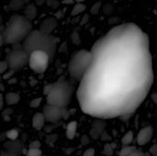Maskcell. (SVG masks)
Returning a JSON list of instances; mask_svg holds the SVG:
<instances>
[{
  "mask_svg": "<svg viewBox=\"0 0 157 156\" xmlns=\"http://www.w3.org/2000/svg\"><path fill=\"white\" fill-rule=\"evenodd\" d=\"M101 5H102L101 1H98V2H96V3L92 6V7H91V10H90L91 14H93V15L98 14V13L99 12V10H100Z\"/></svg>",
  "mask_w": 157,
  "mask_h": 156,
  "instance_id": "25",
  "label": "cell"
},
{
  "mask_svg": "<svg viewBox=\"0 0 157 156\" xmlns=\"http://www.w3.org/2000/svg\"><path fill=\"white\" fill-rule=\"evenodd\" d=\"M9 70V66H8V63H6V60H4V61H2L1 63H0V73L2 74H4L6 72H7Z\"/></svg>",
  "mask_w": 157,
  "mask_h": 156,
  "instance_id": "27",
  "label": "cell"
},
{
  "mask_svg": "<svg viewBox=\"0 0 157 156\" xmlns=\"http://www.w3.org/2000/svg\"><path fill=\"white\" fill-rule=\"evenodd\" d=\"M42 155V152L40 149H32V148H29L27 151L26 156H41Z\"/></svg>",
  "mask_w": 157,
  "mask_h": 156,
  "instance_id": "23",
  "label": "cell"
},
{
  "mask_svg": "<svg viewBox=\"0 0 157 156\" xmlns=\"http://www.w3.org/2000/svg\"><path fill=\"white\" fill-rule=\"evenodd\" d=\"M50 62H51V58L49 54L46 53L45 51H35L29 54V65L30 69L37 74H42L46 72Z\"/></svg>",
  "mask_w": 157,
  "mask_h": 156,
  "instance_id": "7",
  "label": "cell"
},
{
  "mask_svg": "<svg viewBox=\"0 0 157 156\" xmlns=\"http://www.w3.org/2000/svg\"><path fill=\"white\" fill-rule=\"evenodd\" d=\"M101 156H107V155H101Z\"/></svg>",
  "mask_w": 157,
  "mask_h": 156,
  "instance_id": "51",
  "label": "cell"
},
{
  "mask_svg": "<svg viewBox=\"0 0 157 156\" xmlns=\"http://www.w3.org/2000/svg\"><path fill=\"white\" fill-rule=\"evenodd\" d=\"M91 51L93 61L77 90L82 110L101 120L133 114L154 80L148 35L134 23L121 24Z\"/></svg>",
  "mask_w": 157,
  "mask_h": 156,
  "instance_id": "1",
  "label": "cell"
},
{
  "mask_svg": "<svg viewBox=\"0 0 157 156\" xmlns=\"http://www.w3.org/2000/svg\"><path fill=\"white\" fill-rule=\"evenodd\" d=\"M145 156H152L150 153H145Z\"/></svg>",
  "mask_w": 157,
  "mask_h": 156,
  "instance_id": "49",
  "label": "cell"
},
{
  "mask_svg": "<svg viewBox=\"0 0 157 156\" xmlns=\"http://www.w3.org/2000/svg\"><path fill=\"white\" fill-rule=\"evenodd\" d=\"M136 147L132 145H123L119 153V156H129L134 151H136Z\"/></svg>",
  "mask_w": 157,
  "mask_h": 156,
  "instance_id": "18",
  "label": "cell"
},
{
  "mask_svg": "<svg viewBox=\"0 0 157 156\" xmlns=\"http://www.w3.org/2000/svg\"><path fill=\"white\" fill-rule=\"evenodd\" d=\"M40 146H41V143L39 141H33L29 144V148H32V149H40Z\"/></svg>",
  "mask_w": 157,
  "mask_h": 156,
  "instance_id": "33",
  "label": "cell"
},
{
  "mask_svg": "<svg viewBox=\"0 0 157 156\" xmlns=\"http://www.w3.org/2000/svg\"><path fill=\"white\" fill-rule=\"evenodd\" d=\"M4 103H6L5 102V97H4L3 95H1L0 96V109L4 108Z\"/></svg>",
  "mask_w": 157,
  "mask_h": 156,
  "instance_id": "42",
  "label": "cell"
},
{
  "mask_svg": "<svg viewBox=\"0 0 157 156\" xmlns=\"http://www.w3.org/2000/svg\"><path fill=\"white\" fill-rule=\"evenodd\" d=\"M42 114L45 118L46 122L55 124L63 120V108H58L56 106L46 104L43 107Z\"/></svg>",
  "mask_w": 157,
  "mask_h": 156,
  "instance_id": "8",
  "label": "cell"
},
{
  "mask_svg": "<svg viewBox=\"0 0 157 156\" xmlns=\"http://www.w3.org/2000/svg\"><path fill=\"white\" fill-rule=\"evenodd\" d=\"M6 137L9 140V141H17V137H18V131L15 129L13 130H9L5 133Z\"/></svg>",
  "mask_w": 157,
  "mask_h": 156,
  "instance_id": "21",
  "label": "cell"
},
{
  "mask_svg": "<svg viewBox=\"0 0 157 156\" xmlns=\"http://www.w3.org/2000/svg\"><path fill=\"white\" fill-rule=\"evenodd\" d=\"M37 14H38L37 7L34 4H29L24 9V16L30 21L37 17Z\"/></svg>",
  "mask_w": 157,
  "mask_h": 156,
  "instance_id": "15",
  "label": "cell"
},
{
  "mask_svg": "<svg viewBox=\"0 0 157 156\" xmlns=\"http://www.w3.org/2000/svg\"><path fill=\"white\" fill-rule=\"evenodd\" d=\"M100 139L102 140V142H109V141H110V140H111V137H110V136H109L106 131H104V132H103V134L101 135Z\"/></svg>",
  "mask_w": 157,
  "mask_h": 156,
  "instance_id": "35",
  "label": "cell"
},
{
  "mask_svg": "<svg viewBox=\"0 0 157 156\" xmlns=\"http://www.w3.org/2000/svg\"><path fill=\"white\" fill-rule=\"evenodd\" d=\"M74 1H75V0H63V4H66V5H71V4L74 3Z\"/></svg>",
  "mask_w": 157,
  "mask_h": 156,
  "instance_id": "45",
  "label": "cell"
},
{
  "mask_svg": "<svg viewBox=\"0 0 157 156\" xmlns=\"http://www.w3.org/2000/svg\"><path fill=\"white\" fill-rule=\"evenodd\" d=\"M66 48H67V43H66V42H63V43L61 45L59 51H66Z\"/></svg>",
  "mask_w": 157,
  "mask_h": 156,
  "instance_id": "43",
  "label": "cell"
},
{
  "mask_svg": "<svg viewBox=\"0 0 157 156\" xmlns=\"http://www.w3.org/2000/svg\"><path fill=\"white\" fill-rule=\"evenodd\" d=\"M153 134H154V130L151 126H147V127L143 128L137 134V137H136L137 144L140 146L146 145L152 140Z\"/></svg>",
  "mask_w": 157,
  "mask_h": 156,
  "instance_id": "10",
  "label": "cell"
},
{
  "mask_svg": "<svg viewBox=\"0 0 157 156\" xmlns=\"http://www.w3.org/2000/svg\"><path fill=\"white\" fill-rule=\"evenodd\" d=\"M13 74H14V71H12V70L9 69L7 72H6V73L3 74V79H5V80H9V79L12 77Z\"/></svg>",
  "mask_w": 157,
  "mask_h": 156,
  "instance_id": "32",
  "label": "cell"
},
{
  "mask_svg": "<svg viewBox=\"0 0 157 156\" xmlns=\"http://www.w3.org/2000/svg\"><path fill=\"white\" fill-rule=\"evenodd\" d=\"M152 155L157 156V145H153L150 149V152H149Z\"/></svg>",
  "mask_w": 157,
  "mask_h": 156,
  "instance_id": "39",
  "label": "cell"
},
{
  "mask_svg": "<svg viewBox=\"0 0 157 156\" xmlns=\"http://www.w3.org/2000/svg\"><path fill=\"white\" fill-rule=\"evenodd\" d=\"M47 4L52 8H57L59 6V3L56 0H47Z\"/></svg>",
  "mask_w": 157,
  "mask_h": 156,
  "instance_id": "31",
  "label": "cell"
},
{
  "mask_svg": "<svg viewBox=\"0 0 157 156\" xmlns=\"http://www.w3.org/2000/svg\"><path fill=\"white\" fill-rule=\"evenodd\" d=\"M61 17H63V14H62V12H61V11H59V13H57V14H56V18Z\"/></svg>",
  "mask_w": 157,
  "mask_h": 156,
  "instance_id": "46",
  "label": "cell"
},
{
  "mask_svg": "<svg viewBox=\"0 0 157 156\" xmlns=\"http://www.w3.org/2000/svg\"><path fill=\"white\" fill-rule=\"evenodd\" d=\"M74 92V83L66 77L61 76L52 83V89L46 97V102L49 105L56 106L61 108H66L72 100Z\"/></svg>",
  "mask_w": 157,
  "mask_h": 156,
  "instance_id": "4",
  "label": "cell"
},
{
  "mask_svg": "<svg viewBox=\"0 0 157 156\" xmlns=\"http://www.w3.org/2000/svg\"><path fill=\"white\" fill-rule=\"evenodd\" d=\"M5 89H4V86L3 85H1V91H4Z\"/></svg>",
  "mask_w": 157,
  "mask_h": 156,
  "instance_id": "50",
  "label": "cell"
},
{
  "mask_svg": "<svg viewBox=\"0 0 157 156\" xmlns=\"http://www.w3.org/2000/svg\"><path fill=\"white\" fill-rule=\"evenodd\" d=\"M1 156H18L16 154H13V153H9V152H6V151H2L1 153Z\"/></svg>",
  "mask_w": 157,
  "mask_h": 156,
  "instance_id": "40",
  "label": "cell"
},
{
  "mask_svg": "<svg viewBox=\"0 0 157 156\" xmlns=\"http://www.w3.org/2000/svg\"><path fill=\"white\" fill-rule=\"evenodd\" d=\"M45 118L42 114V112L35 113L32 118V126L37 131H41L45 127Z\"/></svg>",
  "mask_w": 157,
  "mask_h": 156,
  "instance_id": "13",
  "label": "cell"
},
{
  "mask_svg": "<svg viewBox=\"0 0 157 156\" xmlns=\"http://www.w3.org/2000/svg\"><path fill=\"white\" fill-rule=\"evenodd\" d=\"M9 69L16 72L23 69L29 62V54L23 49L22 45L16 44L13 49L6 54V59Z\"/></svg>",
  "mask_w": 157,
  "mask_h": 156,
  "instance_id": "6",
  "label": "cell"
},
{
  "mask_svg": "<svg viewBox=\"0 0 157 156\" xmlns=\"http://www.w3.org/2000/svg\"><path fill=\"white\" fill-rule=\"evenodd\" d=\"M86 9V5H84V4H82V3H77V4H75V6H74L71 15H72V16H77V15L81 14L82 12H84Z\"/></svg>",
  "mask_w": 157,
  "mask_h": 156,
  "instance_id": "20",
  "label": "cell"
},
{
  "mask_svg": "<svg viewBox=\"0 0 157 156\" xmlns=\"http://www.w3.org/2000/svg\"><path fill=\"white\" fill-rule=\"evenodd\" d=\"M41 101H42V98L41 97H37V98H34L30 101L29 103V107L32 108H36L38 107H40V105L41 104Z\"/></svg>",
  "mask_w": 157,
  "mask_h": 156,
  "instance_id": "26",
  "label": "cell"
},
{
  "mask_svg": "<svg viewBox=\"0 0 157 156\" xmlns=\"http://www.w3.org/2000/svg\"><path fill=\"white\" fill-rule=\"evenodd\" d=\"M11 113H12V109H11V108H5V109H4V111L2 112L3 116H5V117H6V116L10 115Z\"/></svg>",
  "mask_w": 157,
  "mask_h": 156,
  "instance_id": "41",
  "label": "cell"
},
{
  "mask_svg": "<svg viewBox=\"0 0 157 156\" xmlns=\"http://www.w3.org/2000/svg\"><path fill=\"white\" fill-rule=\"evenodd\" d=\"M57 25H58L57 18L54 17H49L41 22L39 30L44 34L52 35L53 30L57 28Z\"/></svg>",
  "mask_w": 157,
  "mask_h": 156,
  "instance_id": "11",
  "label": "cell"
},
{
  "mask_svg": "<svg viewBox=\"0 0 157 156\" xmlns=\"http://www.w3.org/2000/svg\"><path fill=\"white\" fill-rule=\"evenodd\" d=\"M114 146L110 143H106L103 148V155L112 156L114 154Z\"/></svg>",
  "mask_w": 157,
  "mask_h": 156,
  "instance_id": "22",
  "label": "cell"
},
{
  "mask_svg": "<svg viewBox=\"0 0 157 156\" xmlns=\"http://www.w3.org/2000/svg\"><path fill=\"white\" fill-rule=\"evenodd\" d=\"M129 156H145V153H144L142 151H139V150H136Z\"/></svg>",
  "mask_w": 157,
  "mask_h": 156,
  "instance_id": "38",
  "label": "cell"
},
{
  "mask_svg": "<svg viewBox=\"0 0 157 156\" xmlns=\"http://www.w3.org/2000/svg\"><path fill=\"white\" fill-rule=\"evenodd\" d=\"M133 142V132L132 131L125 133V135L121 139L122 145H131Z\"/></svg>",
  "mask_w": 157,
  "mask_h": 156,
  "instance_id": "19",
  "label": "cell"
},
{
  "mask_svg": "<svg viewBox=\"0 0 157 156\" xmlns=\"http://www.w3.org/2000/svg\"><path fill=\"white\" fill-rule=\"evenodd\" d=\"M95 154H96V151L94 148H88L84 152L83 156H95Z\"/></svg>",
  "mask_w": 157,
  "mask_h": 156,
  "instance_id": "30",
  "label": "cell"
},
{
  "mask_svg": "<svg viewBox=\"0 0 157 156\" xmlns=\"http://www.w3.org/2000/svg\"><path fill=\"white\" fill-rule=\"evenodd\" d=\"M32 31V23L25 16L13 15L5 28L1 29V44L16 45L19 44Z\"/></svg>",
  "mask_w": 157,
  "mask_h": 156,
  "instance_id": "2",
  "label": "cell"
},
{
  "mask_svg": "<svg viewBox=\"0 0 157 156\" xmlns=\"http://www.w3.org/2000/svg\"><path fill=\"white\" fill-rule=\"evenodd\" d=\"M151 98H152V100L157 105V93H155V94H153L152 96H151Z\"/></svg>",
  "mask_w": 157,
  "mask_h": 156,
  "instance_id": "44",
  "label": "cell"
},
{
  "mask_svg": "<svg viewBox=\"0 0 157 156\" xmlns=\"http://www.w3.org/2000/svg\"><path fill=\"white\" fill-rule=\"evenodd\" d=\"M75 1H76L77 3H82V2H84V1H86V0H75Z\"/></svg>",
  "mask_w": 157,
  "mask_h": 156,
  "instance_id": "48",
  "label": "cell"
},
{
  "mask_svg": "<svg viewBox=\"0 0 157 156\" xmlns=\"http://www.w3.org/2000/svg\"><path fill=\"white\" fill-rule=\"evenodd\" d=\"M76 131H77V122L76 121L69 122L67 124L66 130H65L66 138L69 139V140H73L76 135Z\"/></svg>",
  "mask_w": 157,
  "mask_h": 156,
  "instance_id": "14",
  "label": "cell"
},
{
  "mask_svg": "<svg viewBox=\"0 0 157 156\" xmlns=\"http://www.w3.org/2000/svg\"><path fill=\"white\" fill-rule=\"evenodd\" d=\"M52 84H48V85H46L44 87H43V94L47 97L50 93H51V91H52Z\"/></svg>",
  "mask_w": 157,
  "mask_h": 156,
  "instance_id": "29",
  "label": "cell"
},
{
  "mask_svg": "<svg viewBox=\"0 0 157 156\" xmlns=\"http://www.w3.org/2000/svg\"><path fill=\"white\" fill-rule=\"evenodd\" d=\"M25 4L24 0H11L8 4V8L12 11H17L23 7Z\"/></svg>",
  "mask_w": 157,
  "mask_h": 156,
  "instance_id": "17",
  "label": "cell"
},
{
  "mask_svg": "<svg viewBox=\"0 0 157 156\" xmlns=\"http://www.w3.org/2000/svg\"><path fill=\"white\" fill-rule=\"evenodd\" d=\"M89 18H90V17H89V15H88V14H86V15H84V16L82 17V18H81L80 25H85V24H86V23L88 22Z\"/></svg>",
  "mask_w": 157,
  "mask_h": 156,
  "instance_id": "34",
  "label": "cell"
},
{
  "mask_svg": "<svg viewBox=\"0 0 157 156\" xmlns=\"http://www.w3.org/2000/svg\"><path fill=\"white\" fill-rule=\"evenodd\" d=\"M93 61V54L91 51L80 50L75 52L68 64V72L74 81L81 82L85 77Z\"/></svg>",
  "mask_w": 157,
  "mask_h": 156,
  "instance_id": "5",
  "label": "cell"
},
{
  "mask_svg": "<svg viewBox=\"0 0 157 156\" xmlns=\"http://www.w3.org/2000/svg\"><path fill=\"white\" fill-rule=\"evenodd\" d=\"M4 151L9 152V153H13L16 154L18 156L22 154L23 151H24V147L22 145V143L18 141H7L4 143Z\"/></svg>",
  "mask_w": 157,
  "mask_h": 156,
  "instance_id": "12",
  "label": "cell"
},
{
  "mask_svg": "<svg viewBox=\"0 0 157 156\" xmlns=\"http://www.w3.org/2000/svg\"><path fill=\"white\" fill-rule=\"evenodd\" d=\"M57 134H53V133H52V134H49L47 137H46V143H48V144H52V143H54L56 141H57Z\"/></svg>",
  "mask_w": 157,
  "mask_h": 156,
  "instance_id": "28",
  "label": "cell"
},
{
  "mask_svg": "<svg viewBox=\"0 0 157 156\" xmlns=\"http://www.w3.org/2000/svg\"><path fill=\"white\" fill-rule=\"evenodd\" d=\"M5 102L7 106H13V105H17L19 100H20V97L18 94L17 93H13V92H9L6 93L5 96Z\"/></svg>",
  "mask_w": 157,
  "mask_h": 156,
  "instance_id": "16",
  "label": "cell"
},
{
  "mask_svg": "<svg viewBox=\"0 0 157 156\" xmlns=\"http://www.w3.org/2000/svg\"><path fill=\"white\" fill-rule=\"evenodd\" d=\"M70 117V111L68 108H63V120H67Z\"/></svg>",
  "mask_w": 157,
  "mask_h": 156,
  "instance_id": "37",
  "label": "cell"
},
{
  "mask_svg": "<svg viewBox=\"0 0 157 156\" xmlns=\"http://www.w3.org/2000/svg\"><path fill=\"white\" fill-rule=\"evenodd\" d=\"M106 129V121L101 119H96L92 124L89 131V136L93 140H98L101 137Z\"/></svg>",
  "mask_w": 157,
  "mask_h": 156,
  "instance_id": "9",
  "label": "cell"
},
{
  "mask_svg": "<svg viewBox=\"0 0 157 156\" xmlns=\"http://www.w3.org/2000/svg\"><path fill=\"white\" fill-rule=\"evenodd\" d=\"M59 39L53 35H48L40 32L39 29L32 30L23 41V49L30 54L35 51H42L49 54L51 62L53 60Z\"/></svg>",
  "mask_w": 157,
  "mask_h": 156,
  "instance_id": "3",
  "label": "cell"
},
{
  "mask_svg": "<svg viewBox=\"0 0 157 156\" xmlns=\"http://www.w3.org/2000/svg\"><path fill=\"white\" fill-rule=\"evenodd\" d=\"M71 40L73 41V43H75V45H79L81 43V38H80V35L79 33L75 30L72 34H71Z\"/></svg>",
  "mask_w": 157,
  "mask_h": 156,
  "instance_id": "24",
  "label": "cell"
},
{
  "mask_svg": "<svg viewBox=\"0 0 157 156\" xmlns=\"http://www.w3.org/2000/svg\"><path fill=\"white\" fill-rule=\"evenodd\" d=\"M89 143H90L89 137H88L87 135H83L82 138H81V143H82L83 145H87Z\"/></svg>",
  "mask_w": 157,
  "mask_h": 156,
  "instance_id": "36",
  "label": "cell"
},
{
  "mask_svg": "<svg viewBox=\"0 0 157 156\" xmlns=\"http://www.w3.org/2000/svg\"><path fill=\"white\" fill-rule=\"evenodd\" d=\"M44 1L45 0H37V5H41L44 3Z\"/></svg>",
  "mask_w": 157,
  "mask_h": 156,
  "instance_id": "47",
  "label": "cell"
}]
</instances>
